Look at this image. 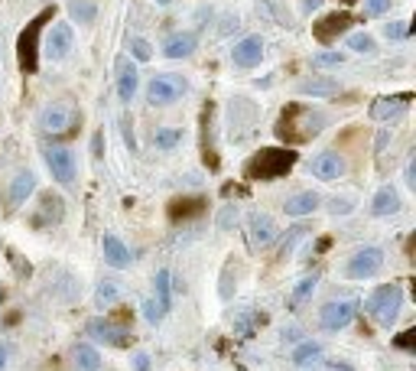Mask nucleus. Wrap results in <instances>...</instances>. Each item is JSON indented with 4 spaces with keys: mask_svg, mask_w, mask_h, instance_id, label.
Instances as JSON below:
<instances>
[{
    "mask_svg": "<svg viewBox=\"0 0 416 371\" xmlns=\"http://www.w3.org/2000/svg\"><path fill=\"white\" fill-rule=\"evenodd\" d=\"M329 124L325 111L312 105H299V101H289L283 111H280L277 124H273V134H277L287 147H299V144H309L312 137H319Z\"/></svg>",
    "mask_w": 416,
    "mask_h": 371,
    "instance_id": "obj_1",
    "label": "nucleus"
},
{
    "mask_svg": "<svg viewBox=\"0 0 416 371\" xmlns=\"http://www.w3.org/2000/svg\"><path fill=\"white\" fill-rule=\"evenodd\" d=\"M299 153L293 147H260L254 157L244 163V180L251 182H273L283 180L296 166Z\"/></svg>",
    "mask_w": 416,
    "mask_h": 371,
    "instance_id": "obj_2",
    "label": "nucleus"
},
{
    "mask_svg": "<svg viewBox=\"0 0 416 371\" xmlns=\"http://www.w3.org/2000/svg\"><path fill=\"white\" fill-rule=\"evenodd\" d=\"M55 20V7H46L33 17L26 26L17 36V62H20V72L36 75L39 72V43H43V30Z\"/></svg>",
    "mask_w": 416,
    "mask_h": 371,
    "instance_id": "obj_3",
    "label": "nucleus"
},
{
    "mask_svg": "<svg viewBox=\"0 0 416 371\" xmlns=\"http://www.w3.org/2000/svg\"><path fill=\"white\" fill-rule=\"evenodd\" d=\"M364 309L371 313V319L377 322V326L390 329L397 322V316H400V309H404V286L400 284L377 286L371 297L364 300Z\"/></svg>",
    "mask_w": 416,
    "mask_h": 371,
    "instance_id": "obj_4",
    "label": "nucleus"
},
{
    "mask_svg": "<svg viewBox=\"0 0 416 371\" xmlns=\"http://www.w3.org/2000/svg\"><path fill=\"white\" fill-rule=\"evenodd\" d=\"M78 121H82V114H78V107L69 105V101H49V105L36 114L39 130H43V134H53V137L72 134V130L78 128Z\"/></svg>",
    "mask_w": 416,
    "mask_h": 371,
    "instance_id": "obj_5",
    "label": "nucleus"
},
{
    "mask_svg": "<svg viewBox=\"0 0 416 371\" xmlns=\"http://www.w3.org/2000/svg\"><path fill=\"white\" fill-rule=\"evenodd\" d=\"M186 92H189L186 78H182V75H172V72L153 75V78L147 82V101H150V105H156V107L176 105Z\"/></svg>",
    "mask_w": 416,
    "mask_h": 371,
    "instance_id": "obj_6",
    "label": "nucleus"
},
{
    "mask_svg": "<svg viewBox=\"0 0 416 371\" xmlns=\"http://www.w3.org/2000/svg\"><path fill=\"white\" fill-rule=\"evenodd\" d=\"M85 332L95 342H105V345H111V349H127L130 342H134V332H130V326H120V322H114V319H88Z\"/></svg>",
    "mask_w": 416,
    "mask_h": 371,
    "instance_id": "obj_7",
    "label": "nucleus"
},
{
    "mask_svg": "<svg viewBox=\"0 0 416 371\" xmlns=\"http://www.w3.org/2000/svg\"><path fill=\"white\" fill-rule=\"evenodd\" d=\"M358 300H332V303H325L322 307V313H319V326L325 329V332H338V329H345V326H352V319L358 316Z\"/></svg>",
    "mask_w": 416,
    "mask_h": 371,
    "instance_id": "obj_8",
    "label": "nucleus"
},
{
    "mask_svg": "<svg viewBox=\"0 0 416 371\" xmlns=\"http://www.w3.org/2000/svg\"><path fill=\"white\" fill-rule=\"evenodd\" d=\"M381 267H384V251H381V248H361V251H354V254L348 257L345 274L352 277V280H368V277H374Z\"/></svg>",
    "mask_w": 416,
    "mask_h": 371,
    "instance_id": "obj_9",
    "label": "nucleus"
},
{
    "mask_svg": "<svg viewBox=\"0 0 416 371\" xmlns=\"http://www.w3.org/2000/svg\"><path fill=\"white\" fill-rule=\"evenodd\" d=\"M354 23V17L348 10H335V13H325L322 20H316L312 23V36L319 40L322 46H329V43H335L342 33H348V26Z\"/></svg>",
    "mask_w": 416,
    "mask_h": 371,
    "instance_id": "obj_10",
    "label": "nucleus"
},
{
    "mask_svg": "<svg viewBox=\"0 0 416 371\" xmlns=\"http://www.w3.org/2000/svg\"><path fill=\"white\" fill-rule=\"evenodd\" d=\"M46 157V166L53 173V180L59 186H72L75 182V153L69 147H49L43 153Z\"/></svg>",
    "mask_w": 416,
    "mask_h": 371,
    "instance_id": "obj_11",
    "label": "nucleus"
},
{
    "mask_svg": "<svg viewBox=\"0 0 416 371\" xmlns=\"http://www.w3.org/2000/svg\"><path fill=\"white\" fill-rule=\"evenodd\" d=\"M72 43H75L72 23H53L49 40H46V55H49L53 62H62L65 55L72 53Z\"/></svg>",
    "mask_w": 416,
    "mask_h": 371,
    "instance_id": "obj_12",
    "label": "nucleus"
},
{
    "mask_svg": "<svg viewBox=\"0 0 416 371\" xmlns=\"http://www.w3.org/2000/svg\"><path fill=\"white\" fill-rule=\"evenodd\" d=\"M277 238V222L270 218V215H260L254 212L251 218H247V241H251V248H267L270 241Z\"/></svg>",
    "mask_w": 416,
    "mask_h": 371,
    "instance_id": "obj_13",
    "label": "nucleus"
},
{
    "mask_svg": "<svg viewBox=\"0 0 416 371\" xmlns=\"http://www.w3.org/2000/svg\"><path fill=\"white\" fill-rule=\"evenodd\" d=\"M260 59H264V40L260 36H244L231 49V62L237 69H254V65H260Z\"/></svg>",
    "mask_w": 416,
    "mask_h": 371,
    "instance_id": "obj_14",
    "label": "nucleus"
},
{
    "mask_svg": "<svg viewBox=\"0 0 416 371\" xmlns=\"http://www.w3.org/2000/svg\"><path fill=\"white\" fill-rule=\"evenodd\" d=\"M410 101H413V95L410 92H404V95H384L377 98L371 105V117L374 121H394V117H400L410 107Z\"/></svg>",
    "mask_w": 416,
    "mask_h": 371,
    "instance_id": "obj_15",
    "label": "nucleus"
},
{
    "mask_svg": "<svg viewBox=\"0 0 416 371\" xmlns=\"http://www.w3.org/2000/svg\"><path fill=\"white\" fill-rule=\"evenodd\" d=\"M309 173H312V176H319V180H325V182H332V180H338V176L345 173V159L338 157L335 150H322L319 157H312Z\"/></svg>",
    "mask_w": 416,
    "mask_h": 371,
    "instance_id": "obj_16",
    "label": "nucleus"
},
{
    "mask_svg": "<svg viewBox=\"0 0 416 371\" xmlns=\"http://www.w3.org/2000/svg\"><path fill=\"white\" fill-rule=\"evenodd\" d=\"M101 251H105V261H107V264L118 267V270L130 267V261H134L130 248H127L124 241H120L118 234H105V238H101Z\"/></svg>",
    "mask_w": 416,
    "mask_h": 371,
    "instance_id": "obj_17",
    "label": "nucleus"
},
{
    "mask_svg": "<svg viewBox=\"0 0 416 371\" xmlns=\"http://www.w3.org/2000/svg\"><path fill=\"white\" fill-rule=\"evenodd\" d=\"M137 85H140L137 65L130 62V59H120L118 62V98L120 101H130V98L137 95Z\"/></svg>",
    "mask_w": 416,
    "mask_h": 371,
    "instance_id": "obj_18",
    "label": "nucleus"
},
{
    "mask_svg": "<svg viewBox=\"0 0 416 371\" xmlns=\"http://www.w3.org/2000/svg\"><path fill=\"white\" fill-rule=\"evenodd\" d=\"M195 46H199V36H195V33H176V36H170V40L163 43V55H166V59H186V55L195 53Z\"/></svg>",
    "mask_w": 416,
    "mask_h": 371,
    "instance_id": "obj_19",
    "label": "nucleus"
},
{
    "mask_svg": "<svg viewBox=\"0 0 416 371\" xmlns=\"http://www.w3.org/2000/svg\"><path fill=\"white\" fill-rule=\"evenodd\" d=\"M33 189H36V173H33V170H20L17 176H13V182H10V209H20L23 202L33 196Z\"/></svg>",
    "mask_w": 416,
    "mask_h": 371,
    "instance_id": "obj_20",
    "label": "nucleus"
},
{
    "mask_svg": "<svg viewBox=\"0 0 416 371\" xmlns=\"http://www.w3.org/2000/svg\"><path fill=\"white\" fill-rule=\"evenodd\" d=\"M371 212L377 215V218L400 212V192H397L394 186H381V189L374 192V199H371Z\"/></svg>",
    "mask_w": 416,
    "mask_h": 371,
    "instance_id": "obj_21",
    "label": "nucleus"
},
{
    "mask_svg": "<svg viewBox=\"0 0 416 371\" xmlns=\"http://www.w3.org/2000/svg\"><path fill=\"white\" fill-rule=\"evenodd\" d=\"M208 209V202L202 196H192V199H172L170 202V218L172 222H182V218H199V215Z\"/></svg>",
    "mask_w": 416,
    "mask_h": 371,
    "instance_id": "obj_22",
    "label": "nucleus"
},
{
    "mask_svg": "<svg viewBox=\"0 0 416 371\" xmlns=\"http://www.w3.org/2000/svg\"><path fill=\"white\" fill-rule=\"evenodd\" d=\"M319 196L316 192H296V196H289L287 202H283V212L293 215V218H302V215H309L319 209Z\"/></svg>",
    "mask_w": 416,
    "mask_h": 371,
    "instance_id": "obj_23",
    "label": "nucleus"
},
{
    "mask_svg": "<svg viewBox=\"0 0 416 371\" xmlns=\"http://www.w3.org/2000/svg\"><path fill=\"white\" fill-rule=\"evenodd\" d=\"M39 205H43V209H39V215L33 218V222L39 225V228H43V225H49V222H62V215H65V202L59 199V196H53V192H46Z\"/></svg>",
    "mask_w": 416,
    "mask_h": 371,
    "instance_id": "obj_24",
    "label": "nucleus"
},
{
    "mask_svg": "<svg viewBox=\"0 0 416 371\" xmlns=\"http://www.w3.org/2000/svg\"><path fill=\"white\" fill-rule=\"evenodd\" d=\"M299 95H312V98H332L338 92V82L335 78H302L296 85Z\"/></svg>",
    "mask_w": 416,
    "mask_h": 371,
    "instance_id": "obj_25",
    "label": "nucleus"
},
{
    "mask_svg": "<svg viewBox=\"0 0 416 371\" xmlns=\"http://www.w3.org/2000/svg\"><path fill=\"white\" fill-rule=\"evenodd\" d=\"M72 361L75 371H101V355H98L95 345H75Z\"/></svg>",
    "mask_w": 416,
    "mask_h": 371,
    "instance_id": "obj_26",
    "label": "nucleus"
},
{
    "mask_svg": "<svg viewBox=\"0 0 416 371\" xmlns=\"http://www.w3.org/2000/svg\"><path fill=\"white\" fill-rule=\"evenodd\" d=\"M69 17L72 20H78V23H95V17H98V7H95V0H72L69 3Z\"/></svg>",
    "mask_w": 416,
    "mask_h": 371,
    "instance_id": "obj_27",
    "label": "nucleus"
},
{
    "mask_svg": "<svg viewBox=\"0 0 416 371\" xmlns=\"http://www.w3.org/2000/svg\"><path fill=\"white\" fill-rule=\"evenodd\" d=\"M120 300V286L114 284V280H101V284H98V290H95V307H114V303H118Z\"/></svg>",
    "mask_w": 416,
    "mask_h": 371,
    "instance_id": "obj_28",
    "label": "nucleus"
},
{
    "mask_svg": "<svg viewBox=\"0 0 416 371\" xmlns=\"http://www.w3.org/2000/svg\"><path fill=\"white\" fill-rule=\"evenodd\" d=\"M319 355H322V345L319 342H299L296 349H293V361L296 365H312V361H319Z\"/></svg>",
    "mask_w": 416,
    "mask_h": 371,
    "instance_id": "obj_29",
    "label": "nucleus"
},
{
    "mask_svg": "<svg viewBox=\"0 0 416 371\" xmlns=\"http://www.w3.org/2000/svg\"><path fill=\"white\" fill-rule=\"evenodd\" d=\"M153 144L160 150H172L182 144V130L179 128H156L153 130Z\"/></svg>",
    "mask_w": 416,
    "mask_h": 371,
    "instance_id": "obj_30",
    "label": "nucleus"
},
{
    "mask_svg": "<svg viewBox=\"0 0 416 371\" xmlns=\"http://www.w3.org/2000/svg\"><path fill=\"white\" fill-rule=\"evenodd\" d=\"M316 280H319L316 274H312V277H302V280H299V286L293 290V297H289V309H299L302 303H306V300H309V293L316 290Z\"/></svg>",
    "mask_w": 416,
    "mask_h": 371,
    "instance_id": "obj_31",
    "label": "nucleus"
},
{
    "mask_svg": "<svg viewBox=\"0 0 416 371\" xmlns=\"http://www.w3.org/2000/svg\"><path fill=\"white\" fill-rule=\"evenodd\" d=\"M153 286H156V303H160L166 313H170V303H172V297H170V270L163 267V270H156V277H153Z\"/></svg>",
    "mask_w": 416,
    "mask_h": 371,
    "instance_id": "obj_32",
    "label": "nucleus"
},
{
    "mask_svg": "<svg viewBox=\"0 0 416 371\" xmlns=\"http://www.w3.org/2000/svg\"><path fill=\"white\" fill-rule=\"evenodd\" d=\"M130 55H134L137 62H150V59H153V46H150L143 36H134V40H130Z\"/></svg>",
    "mask_w": 416,
    "mask_h": 371,
    "instance_id": "obj_33",
    "label": "nucleus"
},
{
    "mask_svg": "<svg viewBox=\"0 0 416 371\" xmlns=\"http://www.w3.org/2000/svg\"><path fill=\"white\" fill-rule=\"evenodd\" d=\"M348 46H352V53H364V55H371L374 49H377L368 33H354V36H348Z\"/></svg>",
    "mask_w": 416,
    "mask_h": 371,
    "instance_id": "obj_34",
    "label": "nucleus"
},
{
    "mask_svg": "<svg viewBox=\"0 0 416 371\" xmlns=\"http://www.w3.org/2000/svg\"><path fill=\"white\" fill-rule=\"evenodd\" d=\"M143 316H147V322H153V326H156V322L166 316V309H163L156 300H147V303H143Z\"/></svg>",
    "mask_w": 416,
    "mask_h": 371,
    "instance_id": "obj_35",
    "label": "nucleus"
},
{
    "mask_svg": "<svg viewBox=\"0 0 416 371\" xmlns=\"http://www.w3.org/2000/svg\"><path fill=\"white\" fill-rule=\"evenodd\" d=\"M345 55L342 53H319L312 59V65H319V69H329V65H342Z\"/></svg>",
    "mask_w": 416,
    "mask_h": 371,
    "instance_id": "obj_36",
    "label": "nucleus"
},
{
    "mask_svg": "<svg viewBox=\"0 0 416 371\" xmlns=\"http://www.w3.org/2000/svg\"><path fill=\"white\" fill-rule=\"evenodd\" d=\"M406 33H410V26H406V23H400V20H394V23H387V26H384L387 40H404Z\"/></svg>",
    "mask_w": 416,
    "mask_h": 371,
    "instance_id": "obj_37",
    "label": "nucleus"
},
{
    "mask_svg": "<svg viewBox=\"0 0 416 371\" xmlns=\"http://www.w3.org/2000/svg\"><path fill=\"white\" fill-rule=\"evenodd\" d=\"M394 345H397V349L413 352V349H416V329H406L404 336H397V339H394Z\"/></svg>",
    "mask_w": 416,
    "mask_h": 371,
    "instance_id": "obj_38",
    "label": "nucleus"
},
{
    "mask_svg": "<svg viewBox=\"0 0 416 371\" xmlns=\"http://www.w3.org/2000/svg\"><path fill=\"white\" fill-rule=\"evenodd\" d=\"M364 10L371 13V17H381V13L390 10V0H368V3H364Z\"/></svg>",
    "mask_w": 416,
    "mask_h": 371,
    "instance_id": "obj_39",
    "label": "nucleus"
},
{
    "mask_svg": "<svg viewBox=\"0 0 416 371\" xmlns=\"http://www.w3.org/2000/svg\"><path fill=\"white\" fill-rule=\"evenodd\" d=\"M235 218H237V209H235V205H228V209L218 215V228H228V225L235 222Z\"/></svg>",
    "mask_w": 416,
    "mask_h": 371,
    "instance_id": "obj_40",
    "label": "nucleus"
},
{
    "mask_svg": "<svg viewBox=\"0 0 416 371\" xmlns=\"http://www.w3.org/2000/svg\"><path fill=\"white\" fill-rule=\"evenodd\" d=\"M335 215H348L352 212V202H345V199H332V205H329Z\"/></svg>",
    "mask_w": 416,
    "mask_h": 371,
    "instance_id": "obj_41",
    "label": "nucleus"
},
{
    "mask_svg": "<svg viewBox=\"0 0 416 371\" xmlns=\"http://www.w3.org/2000/svg\"><path fill=\"white\" fill-rule=\"evenodd\" d=\"M134 365H137V371H150V355L147 352H137V355H134Z\"/></svg>",
    "mask_w": 416,
    "mask_h": 371,
    "instance_id": "obj_42",
    "label": "nucleus"
},
{
    "mask_svg": "<svg viewBox=\"0 0 416 371\" xmlns=\"http://www.w3.org/2000/svg\"><path fill=\"white\" fill-rule=\"evenodd\" d=\"M124 140H127L130 150H137V140H134V128H130V121H124Z\"/></svg>",
    "mask_w": 416,
    "mask_h": 371,
    "instance_id": "obj_43",
    "label": "nucleus"
},
{
    "mask_svg": "<svg viewBox=\"0 0 416 371\" xmlns=\"http://www.w3.org/2000/svg\"><path fill=\"white\" fill-rule=\"evenodd\" d=\"M406 186H410V189H416V163H410V166H406Z\"/></svg>",
    "mask_w": 416,
    "mask_h": 371,
    "instance_id": "obj_44",
    "label": "nucleus"
},
{
    "mask_svg": "<svg viewBox=\"0 0 416 371\" xmlns=\"http://www.w3.org/2000/svg\"><path fill=\"white\" fill-rule=\"evenodd\" d=\"M3 365H7V352L0 349V368H3Z\"/></svg>",
    "mask_w": 416,
    "mask_h": 371,
    "instance_id": "obj_45",
    "label": "nucleus"
},
{
    "mask_svg": "<svg viewBox=\"0 0 416 371\" xmlns=\"http://www.w3.org/2000/svg\"><path fill=\"white\" fill-rule=\"evenodd\" d=\"M156 3H160V7H166V3H172V0H156Z\"/></svg>",
    "mask_w": 416,
    "mask_h": 371,
    "instance_id": "obj_46",
    "label": "nucleus"
},
{
    "mask_svg": "<svg viewBox=\"0 0 416 371\" xmlns=\"http://www.w3.org/2000/svg\"><path fill=\"white\" fill-rule=\"evenodd\" d=\"M342 3H358V0H342Z\"/></svg>",
    "mask_w": 416,
    "mask_h": 371,
    "instance_id": "obj_47",
    "label": "nucleus"
}]
</instances>
